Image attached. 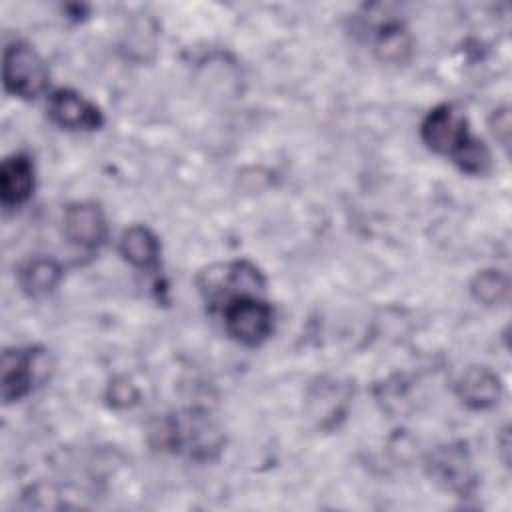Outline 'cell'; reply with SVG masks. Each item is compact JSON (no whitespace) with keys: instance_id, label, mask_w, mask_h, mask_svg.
Instances as JSON below:
<instances>
[{"instance_id":"1","label":"cell","mask_w":512,"mask_h":512,"mask_svg":"<svg viewBox=\"0 0 512 512\" xmlns=\"http://www.w3.org/2000/svg\"><path fill=\"white\" fill-rule=\"evenodd\" d=\"M424 144L436 154L448 156L466 174H484L490 168V152L468 130L466 116L452 104L432 108L420 126Z\"/></svg>"},{"instance_id":"2","label":"cell","mask_w":512,"mask_h":512,"mask_svg":"<svg viewBox=\"0 0 512 512\" xmlns=\"http://www.w3.org/2000/svg\"><path fill=\"white\" fill-rule=\"evenodd\" d=\"M264 286L266 280L262 272L246 260L214 264L198 274V290L212 310L222 308L232 298L258 294Z\"/></svg>"},{"instance_id":"3","label":"cell","mask_w":512,"mask_h":512,"mask_svg":"<svg viewBox=\"0 0 512 512\" xmlns=\"http://www.w3.org/2000/svg\"><path fill=\"white\" fill-rule=\"evenodd\" d=\"M160 444L178 452H188L198 460H208L222 446L216 424L198 412L170 416L160 426Z\"/></svg>"},{"instance_id":"4","label":"cell","mask_w":512,"mask_h":512,"mask_svg":"<svg viewBox=\"0 0 512 512\" xmlns=\"http://www.w3.org/2000/svg\"><path fill=\"white\" fill-rule=\"evenodd\" d=\"M2 82L8 94L32 100L46 90L48 68L32 46L16 40L4 48Z\"/></svg>"},{"instance_id":"5","label":"cell","mask_w":512,"mask_h":512,"mask_svg":"<svg viewBox=\"0 0 512 512\" xmlns=\"http://www.w3.org/2000/svg\"><path fill=\"white\" fill-rule=\"evenodd\" d=\"M226 332L244 346L262 344L274 326L272 306L258 294H244L232 298L222 308Z\"/></svg>"},{"instance_id":"6","label":"cell","mask_w":512,"mask_h":512,"mask_svg":"<svg viewBox=\"0 0 512 512\" xmlns=\"http://www.w3.org/2000/svg\"><path fill=\"white\" fill-rule=\"evenodd\" d=\"M48 372V356L38 346L6 348L2 352L0 384L4 404L18 402L32 392L34 384L44 380Z\"/></svg>"},{"instance_id":"7","label":"cell","mask_w":512,"mask_h":512,"mask_svg":"<svg viewBox=\"0 0 512 512\" xmlns=\"http://www.w3.org/2000/svg\"><path fill=\"white\" fill-rule=\"evenodd\" d=\"M428 470L438 484L460 496L468 494L474 486L472 462L462 444H448L434 450L428 458Z\"/></svg>"},{"instance_id":"8","label":"cell","mask_w":512,"mask_h":512,"mask_svg":"<svg viewBox=\"0 0 512 512\" xmlns=\"http://www.w3.org/2000/svg\"><path fill=\"white\" fill-rule=\"evenodd\" d=\"M48 116L66 130H96L104 124L100 108L70 88H58L48 96Z\"/></svg>"},{"instance_id":"9","label":"cell","mask_w":512,"mask_h":512,"mask_svg":"<svg viewBox=\"0 0 512 512\" xmlns=\"http://www.w3.org/2000/svg\"><path fill=\"white\" fill-rule=\"evenodd\" d=\"M66 238L86 250L100 246L106 238V220L102 210L92 202L70 204L64 212Z\"/></svg>"},{"instance_id":"10","label":"cell","mask_w":512,"mask_h":512,"mask_svg":"<svg viewBox=\"0 0 512 512\" xmlns=\"http://www.w3.org/2000/svg\"><path fill=\"white\" fill-rule=\"evenodd\" d=\"M34 192V164L26 154H10L0 166V204L10 210L22 206Z\"/></svg>"},{"instance_id":"11","label":"cell","mask_w":512,"mask_h":512,"mask_svg":"<svg viewBox=\"0 0 512 512\" xmlns=\"http://www.w3.org/2000/svg\"><path fill=\"white\" fill-rule=\"evenodd\" d=\"M502 394L500 378L486 366H470L456 384V396L472 410H484L498 402Z\"/></svg>"},{"instance_id":"12","label":"cell","mask_w":512,"mask_h":512,"mask_svg":"<svg viewBox=\"0 0 512 512\" xmlns=\"http://www.w3.org/2000/svg\"><path fill=\"white\" fill-rule=\"evenodd\" d=\"M60 278H62L60 264L52 258H46V256L30 258L18 270L20 288L32 298H40V296L50 294L58 286Z\"/></svg>"},{"instance_id":"13","label":"cell","mask_w":512,"mask_h":512,"mask_svg":"<svg viewBox=\"0 0 512 512\" xmlns=\"http://www.w3.org/2000/svg\"><path fill=\"white\" fill-rule=\"evenodd\" d=\"M120 254L136 268H152L160 256V244L146 226H130L120 236Z\"/></svg>"},{"instance_id":"14","label":"cell","mask_w":512,"mask_h":512,"mask_svg":"<svg viewBox=\"0 0 512 512\" xmlns=\"http://www.w3.org/2000/svg\"><path fill=\"white\" fill-rule=\"evenodd\" d=\"M470 290L478 302L498 306L508 298V278L500 270H482L474 276Z\"/></svg>"},{"instance_id":"15","label":"cell","mask_w":512,"mask_h":512,"mask_svg":"<svg viewBox=\"0 0 512 512\" xmlns=\"http://www.w3.org/2000/svg\"><path fill=\"white\" fill-rule=\"evenodd\" d=\"M376 52L382 60L402 62L410 52V38L400 24H386L376 38Z\"/></svg>"}]
</instances>
